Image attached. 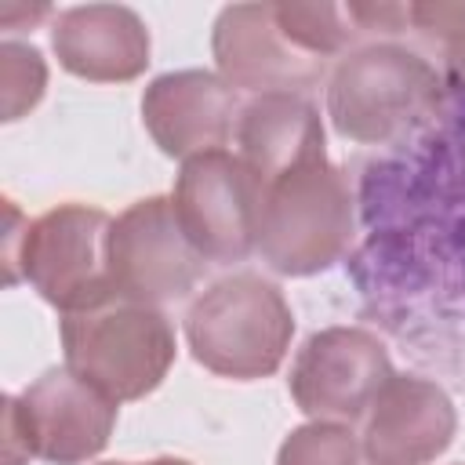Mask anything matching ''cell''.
Masks as SVG:
<instances>
[{
	"instance_id": "obj_1",
	"label": "cell",
	"mask_w": 465,
	"mask_h": 465,
	"mask_svg": "<svg viewBox=\"0 0 465 465\" xmlns=\"http://www.w3.org/2000/svg\"><path fill=\"white\" fill-rule=\"evenodd\" d=\"M440 109V73L396 40H371L345 51L327 76V116L360 145H385Z\"/></svg>"
},
{
	"instance_id": "obj_2",
	"label": "cell",
	"mask_w": 465,
	"mask_h": 465,
	"mask_svg": "<svg viewBox=\"0 0 465 465\" xmlns=\"http://www.w3.org/2000/svg\"><path fill=\"white\" fill-rule=\"evenodd\" d=\"M352 185L331 160L302 163L262 189L254 254L280 276L331 269L352 243Z\"/></svg>"
},
{
	"instance_id": "obj_3",
	"label": "cell",
	"mask_w": 465,
	"mask_h": 465,
	"mask_svg": "<svg viewBox=\"0 0 465 465\" xmlns=\"http://www.w3.org/2000/svg\"><path fill=\"white\" fill-rule=\"evenodd\" d=\"M294 338L283 291L258 272H232L200 291L185 312V341L200 367L232 381L269 378Z\"/></svg>"
},
{
	"instance_id": "obj_4",
	"label": "cell",
	"mask_w": 465,
	"mask_h": 465,
	"mask_svg": "<svg viewBox=\"0 0 465 465\" xmlns=\"http://www.w3.org/2000/svg\"><path fill=\"white\" fill-rule=\"evenodd\" d=\"M65 367L116 403L149 396L174 363V327L163 309L109 294L62 316Z\"/></svg>"
},
{
	"instance_id": "obj_5",
	"label": "cell",
	"mask_w": 465,
	"mask_h": 465,
	"mask_svg": "<svg viewBox=\"0 0 465 465\" xmlns=\"http://www.w3.org/2000/svg\"><path fill=\"white\" fill-rule=\"evenodd\" d=\"M116 400L69 367L44 371L29 389L4 400L7 465L40 458L47 465H84L98 458L116 425Z\"/></svg>"
},
{
	"instance_id": "obj_6",
	"label": "cell",
	"mask_w": 465,
	"mask_h": 465,
	"mask_svg": "<svg viewBox=\"0 0 465 465\" xmlns=\"http://www.w3.org/2000/svg\"><path fill=\"white\" fill-rule=\"evenodd\" d=\"M109 232L113 218L102 207L58 203L25 225L7 283H33L62 316L98 305L116 294L109 276Z\"/></svg>"
},
{
	"instance_id": "obj_7",
	"label": "cell",
	"mask_w": 465,
	"mask_h": 465,
	"mask_svg": "<svg viewBox=\"0 0 465 465\" xmlns=\"http://www.w3.org/2000/svg\"><path fill=\"white\" fill-rule=\"evenodd\" d=\"M207 258L185 236L171 196L134 200L109 232V276L113 291L145 305H171L189 298L203 280Z\"/></svg>"
},
{
	"instance_id": "obj_8",
	"label": "cell",
	"mask_w": 465,
	"mask_h": 465,
	"mask_svg": "<svg viewBox=\"0 0 465 465\" xmlns=\"http://www.w3.org/2000/svg\"><path fill=\"white\" fill-rule=\"evenodd\" d=\"M265 182L240 160V153L214 149L182 160L171 203L207 262H240L254 251L258 207Z\"/></svg>"
},
{
	"instance_id": "obj_9",
	"label": "cell",
	"mask_w": 465,
	"mask_h": 465,
	"mask_svg": "<svg viewBox=\"0 0 465 465\" xmlns=\"http://www.w3.org/2000/svg\"><path fill=\"white\" fill-rule=\"evenodd\" d=\"M392 378L385 345L360 327H327L309 334L291 363L287 389L309 421L356 425Z\"/></svg>"
},
{
	"instance_id": "obj_10",
	"label": "cell",
	"mask_w": 465,
	"mask_h": 465,
	"mask_svg": "<svg viewBox=\"0 0 465 465\" xmlns=\"http://www.w3.org/2000/svg\"><path fill=\"white\" fill-rule=\"evenodd\" d=\"M211 54L218 76L229 87L251 94H302L323 80V62L291 44V36L276 22L272 4L222 7L211 33Z\"/></svg>"
},
{
	"instance_id": "obj_11",
	"label": "cell",
	"mask_w": 465,
	"mask_h": 465,
	"mask_svg": "<svg viewBox=\"0 0 465 465\" xmlns=\"http://www.w3.org/2000/svg\"><path fill=\"white\" fill-rule=\"evenodd\" d=\"M240 102L218 73L178 69L156 76L142 94V124L160 153L193 160L200 153L225 149L236 134Z\"/></svg>"
},
{
	"instance_id": "obj_12",
	"label": "cell",
	"mask_w": 465,
	"mask_h": 465,
	"mask_svg": "<svg viewBox=\"0 0 465 465\" xmlns=\"http://www.w3.org/2000/svg\"><path fill=\"white\" fill-rule=\"evenodd\" d=\"M458 429L450 396L418 374H392L374 396L360 447L367 465H429L436 461Z\"/></svg>"
},
{
	"instance_id": "obj_13",
	"label": "cell",
	"mask_w": 465,
	"mask_h": 465,
	"mask_svg": "<svg viewBox=\"0 0 465 465\" xmlns=\"http://www.w3.org/2000/svg\"><path fill=\"white\" fill-rule=\"evenodd\" d=\"M51 47L65 73L94 84H124L149 65V29L138 11L124 4H84L62 11L51 25Z\"/></svg>"
},
{
	"instance_id": "obj_14",
	"label": "cell",
	"mask_w": 465,
	"mask_h": 465,
	"mask_svg": "<svg viewBox=\"0 0 465 465\" xmlns=\"http://www.w3.org/2000/svg\"><path fill=\"white\" fill-rule=\"evenodd\" d=\"M236 145H240V160L262 182H272L302 163L327 160L320 113L312 109L309 98L291 91L251 94L240 105Z\"/></svg>"
},
{
	"instance_id": "obj_15",
	"label": "cell",
	"mask_w": 465,
	"mask_h": 465,
	"mask_svg": "<svg viewBox=\"0 0 465 465\" xmlns=\"http://www.w3.org/2000/svg\"><path fill=\"white\" fill-rule=\"evenodd\" d=\"M280 29L312 58H341L345 51L371 44L356 4H272Z\"/></svg>"
},
{
	"instance_id": "obj_16",
	"label": "cell",
	"mask_w": 465,
	"mask_h": 465,
	"mask_svg": "<svg viewBox=\"0 0 465 465\" xmlns=\"http://www.w3.org/2000/svg\"><path fill=\"white\" fill-rule=\"evenodd\" d=\"M363 447L352 425L338 421H305L287 432L280 443L276 465H360Z\"/></svg>"
},
{
	"instance_id": "obj_17",
	"label": "cell",
	"mask_w": 465,
	"mask_h": 465,
	"mask_svg": "<svg viewBox=\"0 0 465 465\" xmlns=\"http://www.w3.org/2000/svg\"><path fill=\"white\" fill-rule=\"evenodd\" d=\"M47 87V65L44 54L33 44L4 40L0 44V113L4 120H22Z\"/></svg>"
},
{
	"instance_id": "obj_18",
	"label": "cell",
	"mask_w": 465,
	"mask_h": 465,
	"mask_svg": "<svg viewBox=\"0 0 465 465\" xmlns=\"http://www.w3.org/2000/svg\"><path fill=\"white\" fill-rule=\"evenodd\" d=\"M411 25L425 33L465 80V4H411Z\"/></svg>"
},
{
	"instance_id": "obj_19",
	"label": "cell",
	"mask_w": 465,
	"mask_h": 465,
	"mask_svg": "<svg viewBox=\"0 0 465 465\" xmlns=\"http://www.w3.org/2000/svg\"><path fill=\"white\" fill-rule=\"evenodd\" d=\"M51 15V7L47 4H36V7H25V4H15V0H7V4H0V25L7 29V33H18V29H29V25H36L40 18H47Z\"/></svg>"
},
{
	"instance_id": "obj_20",
	"label": "cell",
	"mask_w": 465,
	"mask_h": 465,
	"mask_svg": "<svg viewBox=\"0 0 465 465\" xmlns=\"http://www.w3.org/2000/svg\"><path fill=\"white\" fill-rule=\"evenodd\" d=\"M102 465H189L182 458H149V461H102Z\"/></svg>"
}]
</instances>
